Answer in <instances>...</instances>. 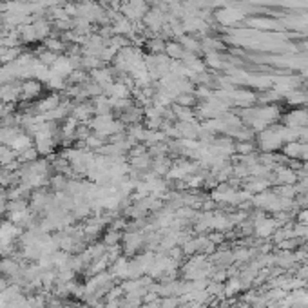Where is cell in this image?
Returning <instances> with one entry per match:
<instances>
[{
	"mask_svg": "<svg viewBox=\"0 0 308 308\" xmlns=\"http://www.w3.org/2000/svg\"><path fill=\"white\" fill-rule=\"evenodd\" d=\"M0 274H2V261H0Z\"/></svg>",
	"mask_w": 308,
	"mask_h": 308,
	"instance_id": "cell-4",
	"label": "cell"
},
{
	"mask_svg": "<svg viewBox=\"0 0 308 308\" xmlns=\"http://www.w3.org/2000/svg\"><path fill=\"white\" fill-rule=\"evenodd\" d=\"M62 104V100L58 95H49L46 96V98H42L40 102H37V105H35V109L38 111V113H42V114H48L49 111L53 109H57L58 105Z\"/></svg>",
	"mask_w": 308,
	"mask_h": 308,
	"instance_id": "cell-2",
	"label": "cell"
},
{
	"mask_svg": "<svg viewBox=\"0 0 308 308\" xmlns=\"http://www.w3.org/2000/svg\"><path fill=\"white\" fill-rule=\"evenodd\" d=\"M42 91V84L37 78H29V80H24L20 84V98L22 100H33L40 95Z\"/></svg>",
	"mask_w": 308,
	"mask_h": 308,
	"instance_id": "cell-1",
	"label": "cell"
},
{
	"mask_svg": "<svg viewBox=\"0 0 308 308\" xmlns=\"http://www.w3.org/2000/svg\"><path fill=\"white\" fill-rule=\"evenodd\" d=\"M136 237H138V236H133V234H129L127 239H136ZM136 245H138V241H129V243H127V248H129V250H133V248H134Z\"/></svg>",
	"mask_w": 308,
	"mask_h": 308,
	"instance_id": "cell-3",
	"label": "cell"
}]
</instances>
